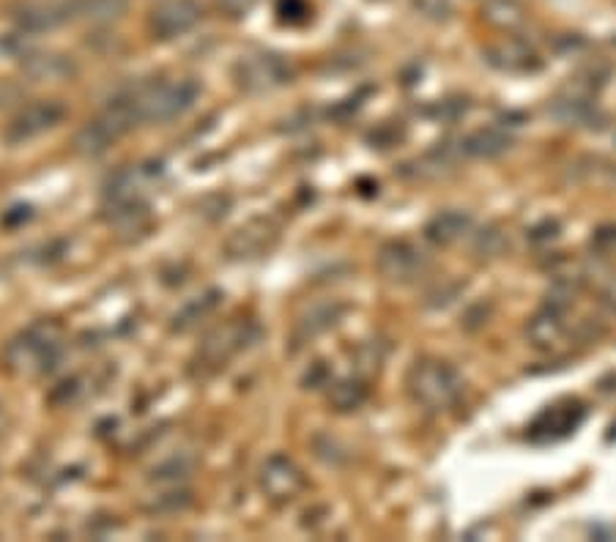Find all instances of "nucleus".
<instances>
[{
	"label": "nucleus",
	"instance_id": "obj_1",
	"mask_svg": "<svg viewBox=\"0 0 616 542\" xmlns=\"http://www.w3.org/2000/svg\"><path fill=\"white\" fill-rule=\"evenodd\" d=\"M200 88L192 80H154L126 91L124 102L135 124H162L184 115L198 102Z\"/></svg>",
	"mask_w": 616,
	"mask_h": 542
},
{
	"label": "nucleus",
	"instance_id": "obj_2",
	"mask_svg": "<svg viewBox=\"0 0 616 542\" xmlns=\"http://www.w3.org/2000/svg\"><path fill=\"white\" fill-rule=\"evenodd\" d=\"M408 395L414 403L430 411H447L463 397V376L458 370L441 359H419L417 365L408 370L406 378Z\"/></svg>",
	"mask_w": 616,
	"mask_h": 542
},
{
	"label": "nucleus",
	"instance_id": "obj_3",
	"mask_svg": "<svg viewBox=\"0 0 616 542\" xmlns=\"http://www.w3.org/2000/svg\"><path fill=\"white\" fill-rule=\"evenodd\" d=\"M63 354V334L55 324H36L20 337H14L6 348V359L17 373L39 376L58 365Z\"/></svg>",
	"mask_w": 616,
	"mask_h": 542
},
{
	"label": "nucleus",
	"instance_id": "obj_4",
	"mask_svg": "<svg viewBox=\"0 0 616 542\" xmlns=\"http://www.w3.org/2000/svg\"><path fill=\"white\" fill-rule=\"evenodd\" d=\"M255 334H258L255 324L244 321V318H236V321H228L225 326H217V329L200 343L195 362H192L195 373L211 376V373L222 370L233 356L241 354V351L255 340Z\"/></svg>",
	"mask_w": 616,
	"mask_h": 542
},
{
	"label": "nucleus",
	"instance_id": "obj_5",
	"mask_svg": "<svg viewBox=\"0 0 616 542\" xmlns=\"http://www.w3.org/2000/svg\"><path fill=\"white\" fill-rule=\"evenodd\" d=\"M261 490L266 493V499L274 504H288V501L299 499L304 490H307V477L304 471L285 455H272L261 466L258 474Z\"/></svg>",
	"mask_w": 616,
	"mask_h": 542
},
{
	"label": "nucleus",
	"instance_id": "obj_6",
	"mask_svg": "<svg viewBox=\"0 0 616 542\" xmlns=\"http://www.w3.org/2000/svg\"><path fill=\"white\" fill-rule=\"evenodd\" d=\"M378 271L392 282H414L428 271V255L411 241H389L376 255Z\"/></svg>",
	"mask_w": 616,
	"mask_h": 542
},
{
	"label": "nucleus",
	"instance_id": "obj_7",
	"mask_svg": "<svg viewBox=\"0 0 616 542\" xmlns=\"http://www.w3.org/2000/svg\"><path fill=\"white\" fill-rule=\"evenodd\" d=\"M288 80H291V66L282 61L280 55L258 53L239 63V85L244 91H252V94L280 88Z\"/></svg>",
	"mask_w": 616,
	"mask_h": 542
},
{
	"label": "nucleus",
	"instance_id": "obj_8",
	"mask_svg": "<svg viewBox=\"0 0 616 542\" xmlns=\"http://www.w3.org/2000/svg\"><path fill=\"white\" fill-rule=\"evenodd\" d=\"M200 17H203V9L195 0H165L151 11L148 28L157 39H176L181 33L192 31Z\"/></svg>",
	"mask_w": 616,
	"mask_h": 542
},
{
	"label": "nucleus",
	"instance_id": "obj_9",
	"mask_svg": "<svg viewBox=\"0 0 616 542\" xmlns=\"http://www.w3.org/2000/svg\"><path fill=\"white\" fill-rule=\"evenodd\" d=\"M66 115L61 102H33V105L22 107L20 113L11 118L6 137L11 143H25L33 137L44 135L47 129H53L55 124H61V118Z\"/></svg>",
	"mask_w": 616,
	"mask_h": 542
},
{
	"label": "nucleus",
	"instance_id": "obj_10",
	"mask_svg": "<svg viewBox=\"0 0 616 542\" xmlns=\"http://www.w3.org/2000/svg\"><path fill=\"white\" fill-rule=\"evenodd\" d=\"M488 61L502 72H534V69H540V58L534 55L532 47L518 42V39L493 44L488 50Z\"/></svg>",
	"mask_w": 616,
	"mask_h": 542
},
{
	"label": "nucleus",
	"instance_id": "obj_11",
	"mask_svg": "<svg viewBox=\"0 0 616 542\" xmlns=\"http://www.w3.org/2000/svg\"><path fill=\"white\" fill-rule=\"evenodd\" d=\"M74 20V0H50V3H42V6H31V9L22 11L20 25L25 31L42 33L53 31L63 22Z\"/></svg>",
	"mask_w": 616,
	"mask_h": 542
},
{
	"label": "nucleus",
	"instance_id": "obj_12",
	"mask_svg": "<svg viewBox=\"0 0 616 542\" xmlns=\"http://www.w3.org/2000/svg\"><path fill=\"white\" fill-rule=\"evenodd\" d=\"M564 334H567V326H564L562 307H545L543 313H537L529 324V340H532L534 348L540 351H548V348H556L562 343Z\"/></svg>",
	"mask_w": 616,
	"mask_h": 542
},
{
	"label": "nucleus",
	"instance_id": "obj_13",
	"mask_svg": "<svg viewBox=\"0 0 616 542\" xmlns=\"http://www.w3.org/2000/svg\"><path fill=\"white\" fill-rule=\"evenodd\" d=\"M460 148H463V154L477 159L499 157V154H504L510 148V135L502 132V129H496V126H488V129H477L474 135L466 137L460 143Z\"/></svg>",
	"mask_w": 616,
	"mask_h": 542
},
{
	"label": "nucleus",
	"instance_id": "obj_14",
	"mask_svg": "<svg viewBox=\"0 0 616 542\" xmlns=\"http://www.w3.org/2000/svg\"><path fill=\"white\" fill-rule=\"evenodd\" d=\"M471 217L469 214H463V211H441L439 217L430 219L428 225V239L436 241V244H455V241H460L466 233L471 230Z\"/></svg>",
	"mask_w": 616,
	"mask_h": 542
},
{
	"label": "nucleus",
	"instance_id": "obj_15",
	"mask_svg": "<svg viewBox=\"0 0 616 542\" xmlns=\"http://www.w3.org/2000/svg\"><path fill=\"white\" fill-rule=\"evenodd\" d=\"M269 239H274V230L266 222H252L247 228H239L228 241V252L233 258H250L269 247Z\"/></svg>",
	"mask_w": 616,
	"mask_h": 542
},
{
	"label": "nucleus",
	"instance_id": "obj_16",
	"mask_svg": "<svg viewBox=\"0 0 616 542\" xmlns=\"http://www.w3.org/2000/svg\"><path fill=\"white\" fill-rule=\"evenodd\" d=\"M343 313H345L343 304L337 302L318 304V307H313V310L299 321V326H296V340L307 343V340H313L318 334H324L326 329H332V326L340 321V315Z\"/></svg>",
	"mask_w": 616,
	"mask_h": 542
},
{
	"label": "nucleus",
	"instance_id": "obj_17",
	"mask_svg": "<svg viewBox=\"0 0 616 542\" xmlns=\"http://www.w3.org/2000/svg\"><path fill=\"white\" fill-rule=\"evenodd\" d=\"M129 0H74V20L110 22L121 17Z\"/></svg>",
	"mask_w": 616,
	"mask_h": 542
},
{
	"label": "nucleus",
	"instance_id": "obj_18",
	"mask_svg": "<svg viewBox=\"0 0 616 542\" xmlns=\"http://www.w3.org/2000/svg\"><path fill=\"white\" fill-rule=\"evenodd\" d=\"M217 304H220V293L217 291H209L206 296L192 299L181 313H176V318H173V329H176V332H189V329L198 326L203 318H209V315L217 310Z\"/></svg>",
	"mask_w": 616,
	"mask_h": 542
},
{
	"label": "nucleus",
	"instance_id": "obj_19",
	"mask_svg": "<svg viewBox=\"0 0 616 542\" xmlns=\"http://www.w3.org/2000/svg\"><path fill=\"white\" fill-rule=\"evenodd\" d=\"M367 400V386L359 381V378H345V381H337L332 389H329V403L335 406V411L345 414V411H356Z\"/></svg>",
	"mask_w": 616,
	"mask_h": 542
},
{
	"label": "nucleus",
	"instance_id": "obj_20",
	"mask_svg": "<svg viewBox=\"0 0 616 542\" xmlns=\"http://www.w3.org/2000/svg\"><path fill=\"white\" fill-rule=\"evenodd\" d=\"M485 17L493 22L496 28H515L523 22V9L518 0H488L485 3Z\"/></svg>",
	"mask_w": 616,
	"mask_h": 542
},
{
	"label": "nucleus",
	"instance_id": "obj_21",
	"mask_svg": "<svg viewBox=\"0 0 616 542\" xmlns=\"http://www.w3.org/2000/svg\"><path fill=\"white\" fill-rule=\"evenodd\" d=\"M504 244H507V241H504L502 233L496 228H488L477 236V247H474V250L480 252L482 258H485V255H488V258H496V255L504 250Z\"/></svg>",
	"mask_w": 616,
	"mask_h": 542
},
{
	"label": "nucleus",
	"instance_id": "obj_22",
	"mask_svg": "<svg viewBox=\"0 0 616 542\" xmlns=\"http://www.w3.org/2000/svg\"><path fill=\"white\" fill-rule=\"evenodd\" d=\"M255 3H258V0H222V9L233 14V17H241V14H247Z\"/></svg>",
	"mask_w": 616,
	"mask_h": 542
}]
</instances>
